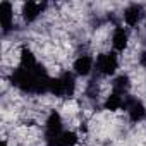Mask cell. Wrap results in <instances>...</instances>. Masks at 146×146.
<instances>
[{"label":"cell","mask_w":146,"mask_h":146,"mask_svg":"<svg viewBox=\"0 0 146 146\" xmlns=\"http://www.w3.org/2000/svg\"><path fill=\"white\" fill-rule=\"evenodd\" d=\"M48 93H52L57 98H70L76 93V74L65 70L60 76L52 78Z\"/></svg>","instance_id":"1"},{"label":"cell","mask_w":146,"mask_h":146,"mask_svg":"<svg viewBox=\"0 0 146 146\" xmlns=\"http://www.w3.org/2000/svg\"><path fill=\"white\" fill-rule=\"evenodd\" d=\"M64 125V120H62V115L58 112H50L46 120H45V139H46V146H53L58 139V136L64 132L62 129Z\"/></svg>","instance_id":"2"},{"label":"cell","mask_w":146,"mask_h":146,"mask_svg":"<svg viewBox=\"0 0 146 146\" xmlns=\"http://www.w3.org/2000/svg\"><path fill=\"white\" fill-rule=\"evenodd\" d=\"M95 67H96V70L102 76H113L117 72V69H119V55H117V52L100 53L96 57Z\"/></svg>","instance_id":"3"},{"label":"cell","mask_w":146,"mask_h":146,"mask_svg":"<svg viewBox=\"0 0 146 146\" xmlns=\"http://www.w3.org/2000/svg\"><path fill=\"white\" fill-rule=\"evenodd\" d=\"M124 110L127 112L129 115V120L134 122V124H139L146 119V107L141 100L134 98L132 95H127L125 96V103H124Z\"/></svg>","instance_id":"4"},{"label":"cell","mask_w":146,"mask_h":146,"mask_svg":"<svg viewBox=\"0 0 146 146\" xmlns=\"http://www.w3.org/2000/svg\"><path fill=\"white\" fill-rule=\"evenodd\" d=\"M95 64H96V58H93L88 53H83V55H79L74 60V64H72V72H74L76 76L86 78V76H90L91 72H93Z\"/></svg>","instance_id":"5"},{"label":"cell","mask_w":146,"mask_h":146,"mask_svg":"<svg viewBox=\"0 0 146 146\" xmlns=\"http://www.w3.org/2000/svg\"><path fill=\"white\" fill-rule=\"evenodd\" d=\"M143 17H144V11H143V7L137 5V4L127 5V7L124 9V12H122V19H124L125 26H129V28H136V26L143 21Z\"/></svg>","instance_id":"6"},{"label":"cell","mask_w":146,"mask_h":146,"mask_svg":"<svg viewBox=\"0 0 146 146\" xmlns=\"http://www.w3.org/2000/svg\"><path fill=\"white\" fill-rule=\"evenodd\" d=\"M0 24H2L4 35H7L12 29L14 24V5L11 2H0Z\"/></svg>","instance_id":"7"},{"label":"cell","mask_w":146,"mask_h":146,"mask_svg":"<svg viewBox=\"0 0 146 146\" xmlns=\"http://www.w3.org/2000/svg\"><path fill=\"white\" fill-rule=\"evenodd\" d=\"M45 7H46V4H41V2H26V4H23L21 14L26 23H35L43 14Z\"/></svg>","instance_id":"8"},{"label":"cell","mask_w":146,"mask_h":146,"mask_svg":"<svg viewBox=\"0 0 146 146\" xmlns=\"http://www.w3.org/2000/svg\"><path fill=\"white\" fill-rule=\"evenodd\" d=\"M129 45V33L125 28L122 26H115L113 33H112V46L115 52H124Z\"/></svg>","instance_id":"9"},{"label":"cell","mask_w":146,"mask_h":146,"mask_svg":"<svg viewBox=\"0 0 146 146\" xmlns=\"http://www.w3.org/2000/svg\"><path fill=\"white\" fill-rule=\"evenodd\" d=\"M129 90H131V78L127 74H120V76L113 78V81H112V93L127 96Z\"/></svg>","instance_id":"10"},{"label":"cell","mask_w":146,"mask_h":146,"mask_svg":"<svg viewBox=\"0 0 146 146\" xmlns=\"http://www.w3.org/2000/svg\"><path fill=\"white\" fill-rule=\"evenodd\" d=\"M124 103H125V96L117 95V93H110V95L105 98L103 107H105V110L119 112V110H124Z\"/></svg>","instance_id":"11"},{"label":"cell","mask_w":146,"mask_h":146,"mask_svg":"<svg viewBox=\"0 0 146 146\" xmlns=\"http://www.w3.org/2000/svg\"><path fill=\"white\" fill-rule=\"evenodd\" d=\"M78 143H79L78 132H74V131H64L58 136V139H57V143L53 146H78Z\"/></svg>","instance_id":"12"},{"label":"cell","mask_w":146,"mask_h":146,"mask_svg":"<svg viewBox=\"0 0 146 146\" xmlns=\"http://www.w3.org/2000/svg\"><path fill=\"white\" fill-rule=\"evenodd\" d=\"M35 65H38L35 53H33L28 46L21 48V52H19V67H26V69H29V67H35Z\"/></svg>","instance_id":"13"},{"label":"cell","mask_w":146,"mask_h":146,"mask_svg":"<svg viewBox=\"0 0 146 146\" xmlns=\"http://www.w3.org/2000/svg\"><path fill=\"white\" fill-rule=\"evenodd\" d=\"M139 65L146 69V50H144V52H141V55H139Z\"/></svg>","instance_id":"14"},{"label":"cell","mask_w":146,"mask_h":146,"mask_svg":"<svg viewBox=\"0 0 146 146\" xmlns=\"http://www.w3.org/2000/svg\"><path fill=\"white\" fill-rule=\"evenodd\" d=\"M2 146H9V144H7V143H5V141H2Z\"/></svg>","instance_id":"15"}]
</instances>
